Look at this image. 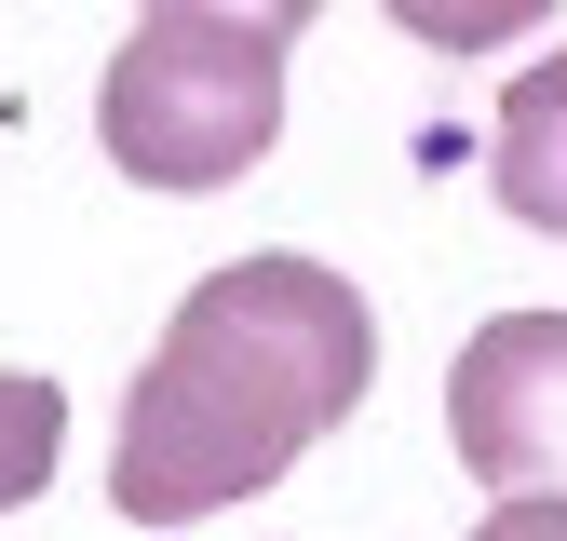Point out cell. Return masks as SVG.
Returning <instances> with one entry per match:
<instances>
[{
  "instance_id": "1",
  "label": "cell",
  "mask_w": 567,
  "mask_h": 541,
  "mask_svg": "<svg viewBox=\"0 0 567 541\" xmlns=\"http://www.w3.org/2000/svg\"><path fill=\"white\" fill-rule=\"evenodd\" d=\"M379 379V312L351 298V270L324 257H230L176 298L150 338V366L122 392V447H109V501L135 528H203L311 460Z\"/></svg>"
},
{
  "instance_id": "2",
  "label": "cell",
  "mask_w": 567,
  "mask_h": 541,
  "mask_svg": "<svg viewBox=\"0 0 567 541\" xmlns=\"http://www.w3.org/2000/svg\"><path fill=\"white\" fill-rule=\"evenodd\" d=\"M284 135V41L230 14H135L95 82V150L135 190H230Z\"/></svg>"
},
{
  "instance_id": "3",
  "label": "cell",
  "mask_w": 567,
  "mask_h": 541,
  "mask_svg": "<svg viewBox=\"0 0 567 541\" xmlns=\"http://www.w3.org/2000/svg\"><path fill=\"white\" fill-rule=\"evenodd\" d=\"M446 447L486 501H567V312H501L460 338Z\"/></svg>"
},
{
  "instance_id": "4",
  "label": "cell",
  "mask_w": 567,
  "mask_h": 541,
  "mask_svg": "<svg viewBox=\"0 0 567 541\" xmlns=\"http://www.w3.org/2000/svg\"><path fill=\"white\" fill-rule=\"evenodd\" d=\"M486 190H501L514 231H554L567 244V54L514 68L501 122H486Z\"/></svg>"
},
{
  "instance_id": "5",
  "label": "cell",
  "mask_w": 567,
  "mask_h": 541,
  "mask_svg": "<svg viewBox=\"0 0 567 541\" xmlns=\"http://www.w3.org/2000/svg\"><path fill=\"white\" fill-rule=\"evenodd\" d=\"M54 447H68V392L41 366H0V514L54 488Z\"/></svg>"
},
{
  "instance_id": "6",
  "label": "cell",
  "mask_w": 567,
  "mask_h": 541,
  "mask_svg": "<svg viewBox=\"0 0 567 541\" xmlns=\"http://www.w3.org/2000/svg\"><path fill=\"white\" fill-rule=\"evenodd\" d=\"M379 14L405 41H433V54H501V41H527L554 14V0H379Z\"/></svg>"
},
{
  "instance_id": "7",
  "label": "cell",
  "mask_w": 567,
  "mask_h": 541,
  "mask_svg": "<svg viewBox=\"0 0 567 541\" xmlns=\"http://www.w3.org/2000/svg\"><path fill=\"white\" fill-rule=\"evenodd\" d=\"M150 14H230V28H270V41H298L324 0H150Z\"/></svg>"
},
{
  "instance_id": "8",
  "label": "cell",
  "mask_w": 567,
  "mask_h": 541,
  "mask_svg": "<svg viewBox=\"0 0 567 541\" xmlns=\"http://www.w3.org/2000/svg\"><path fill=\"white\" fill-rule=\"evenodd\" d=\"M473 541H567V501H486Z\"/></svg>"
}]
</instances>
